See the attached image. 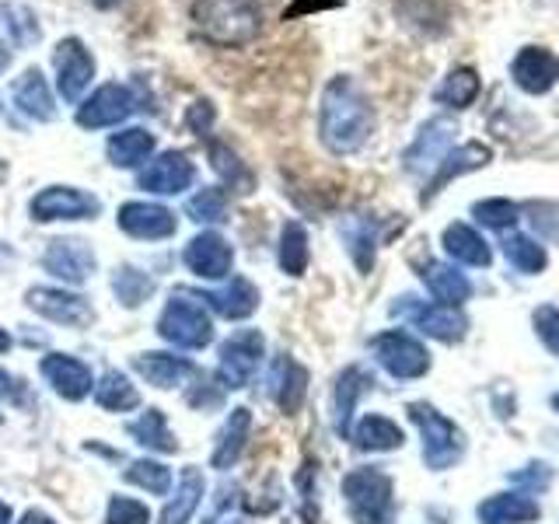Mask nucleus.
Segmentation results:
<instances>
[{
    "label": "nucleus",
    "instance_id": "28",
    "mask_svg": "<svg viewBox=\"0 0 559 524\" xmlns=\"http://www.w3.org/2000/svg\"><path fill=\"white\" fill-rule=\"evenodd\" d=\"M486 162H489V147H486V144H465V147L448 151V157H444V162L437 165V171L430 175V186H427V196H424V200H430L433 192H441L444 182L459 179V175H465V171H476V168H483Z\"/></svg>",
    "mask_w": 559,
    "mask_h": 524
},
{
    "label": "nucleus",
    "instance_id": "16",
    "mask_svg": "<svg viewBox=\"0 0 559 524\" xmlns=\"http://www.w3.org/2000/svg\"><path fill=\"white\" fill-rule=\"evenodd\" d=\"M409 305H395L399 314H409V322L424 332L430 340H441V343H459L465 332H468V319L462 314V308H451V305H416L413 297H406Z\"/></svg>",
    "mask_w": 559,
    "mask_h": 524
},
{
    "label": "nucleus",
    "instance_id": "19",
    "mask_svg": "<svg viewBox=\"0 0 559 524\" xmlns=\"http://www.w3.org/2000/svg\"><path fill=\"white\" fill-rule=\"evenodd\" d=\"M39 371L49 381V389L57 392V395H63V398H70V402L87 398V395H92V389H95V378H92V371H87V364L67 357V354L43 357Z\"/></svg>",
    "mask_w": 559,
    "mask_h": 524
},
{
    "label": "nucleus",
    "instance_id": "22",
    "mask_svg": "<svg viewBox=\"0 0 559 524\" xmlns=\"http://www.w3.org/2000/svg\"><path fill=\"white\" fill-rule=\"evenodd\" d=\"M197 297L206 308H214L217 314H224V319H231V322L249 319V314H255V308H259V290L252 279H245V276H235L231 284L217 294H197Z\"/></svg>",
    "mask_w": 559,
    "mask_h": 524
},
{
    "label": "nucleus",
    "instance_id": "3",
    "mask_svg": "<svg viewBox=\"0 0 559 524\" xmlns=\"http://www.w3.org/2000/svg\"><path fill=\"white\" fill-rule=\"evenodd\" d=\"M343 497L354 524H389L395 511V486L389 472L374 465L354 468L343 479Z\"/></svg>",
    "mask_w": 559,
    "mask_h": 524
},
{
    "label": "nucleus",
    "instance_id": "14",
    "mask_svg": "<svg viewBox=\"0 0 559 524\" xmlns=\"http://www.w3.org/2000/svg\"><path fill=\"white\" fill-rule=\"evenodd\" d=\"M119 231L140 238V241H162L171 238L175 227H179V217L171 214L168 206L162 203H147V200H133V203H122L119 206Z\"/></svg>",
    "mask_w": 559,
    "mask_h": 524
},
{
    "label": "nucleus",
    "instance_id": "24",
    "mask_svg": "<svg viewBox=\"0 0 559 524\" xmlns=\"http://www.w3.org/2000/svg\"><path fill=\"white\" fill-rule=\"evenodd\" d=\"M367 384H371V378H367V371H360V367H346L336 378V389H332V424H336L343 437H349V416H354Z\"/></svg>",
    "mask_w": 559,
    "mask_h": 524
},
{
    "label": "nucleus",
    "instance_id": "1",
    "mask_svg": "<svg viewBox=\"0 0 559 524\" xmlns=\"http://www.w3.org/2000/svg\"><path fill=\"white\" fill-rule=\"evenodd\" d=\"M374 133V105L364 87L340 74L325 84L319 105V136L332 154H357Z\"/></svg>",
    "mask_w": 559,
    "mask_h": 524
},
{
    "label": "nucleus",
    "instance_id": "48",
    "mask_svg": "<svg viewBox=\"0 0 559 524\" xmlns=\"http://www.w3.org/2000/svg\"><path fill=\"white\" fill-rule=\"evenodd\" d=\"M0 398L14 402V406H25V402H28L25 381H22V378H14V374H8L4 367H0Z\"/></svg>",
    "mask_w": 559,
    "mask_h": 524
},
{
    "label": "nucleus",
    "instance_id": "17",
    "mask_svg": "<svg viewBox=\"0 0 559 524\" xmlns=\"http://www.w3.org/2000/svg\"><path fill=\"white\" fill-rule=\"evenodd\" d=\"M511 78L524 95H546L559 84V57L546 46H524L511 63Z\"/></svg>",
    "mask_w": 559,
    "mask_h": 524
},
{
    "label": "nucleus",
    "instance_id": "36",
    "mask_svg": "<svg viewBox=\"0 0 559 524\" xmlns=\"http://www.w3.org/2000/svg\"><path fill=\"white\" fill-rule=\"evenodd\" d=\"M95 402L102 409H109V413H130L140 406V392L130 384L127 374H119V371H109V374H102V381L95 384Z\"/></svg>",
    "mask_w": 559,
    "mask_h": 524
},
{
    "label": "nucleus",
    "instance_id": "58",
    "mask_svg": "<svg viewBox=\"0 0 559 524\" xmlns=\"http://www.w3.org/2000/svg\"><path fill=\"white\" fill-rule=\"evenodd\" d=\"M0 424H4V416H0Z\"/></svg>",
    "mask_w": 559,
    "mask_h": 524
},
{
    "label": "nucleus",
    "instance_id": "39",
    "mask_svg": "<svg viewBox=\"0 0 559 524\" xmlns=\"http://www.w3.org/2000/svg\"><path fill=\"white\" fill-rule=\"evenodd\" d=\"M112 290L127 308H140L154 294V279L136 266H119L112 273Z\"/></svg>",
    "mask_w": 559,
    "mask_h": 524
},
{
    "label": "nucleus",
    "instance_id": "29",
    "mask_svg": "<svg viewBox=\"0 0 559 524\" xmlns=\"http://www.w3.org/2000/svg\"><path fill=\"white\" fill-rule=\"evenodd\" d=\"M249 427H252V413L249 409H231L224 430L217 433V441H214V454H210L214 468H235V462L241 458V451H245Z\"/></svg>",
    "mask_w": 559,
    "mask_h": 524
},
{
    "label": "nucleus",
    "instance_id": "56",
    "mask_svg": "<svg viewBox=\"0 0 559 524\" xmlns=\"http://www.w3.org/2000/svg\"><path fill=\"white\" fill-rule=\"evenodd\" d=\"M552 409H556V413H559V392H556V395H552Z\"/></svg>",
    "mask_w": 559,
    "mask_h": 524
},
{
    "label": "nucleus",
    "instance_id": "27",
    "mask_svg": "<svg viewBox=\"0 0 559 524\" xmlns=\"http://www.w3.org/2000/svg\"><path fill=\"white\" fill-rule=\"evenodd\" d=\"M424 284L437 297V305H451V308L465 305L468 294H472L468 276L462 270L448 266V262H427V266H424Z\"/></svg>",
    "mask_w": 559,
    "mask_h": 524
},
{
    "label": "nucleus",
    "instance_id": "15",
    "mask_svg": "<svg viewBox=\"0 0 559 524\" xmlns=\"http://www.w3.org/2000/svg\"><path fill=\"white\" fill-rule=\"evenodd\" d=\"M182 262H186V270L200 279H224L235 266V249L217 231H200L182 249Z\"/></svg>",
    "mask_w": 559,
    "mask_h": 524
},
{
    "label": "nucleus",
    "instance_id": "9",
    "mask_svg": "<svg viewBox=\"0 0 559 524\" xmlns=\"http://www.w3.org/2000/svg\"><path fill=\"white\" fill-rule=\"evenodd\" d=\"M32 217L46 224V221H92L102 214L98 196H92L87 189L78 186H49L32 196Z\"/></svg>",
    "mask_w": 559,
    "mask_h": 524
},
{
    "label": "nucleus",
    "instance_id": "10",
    "mask_svg": "<svg viewBox=\"0 0 559 524\" xmlns=\"http://www.w3.org/2000/svg\"><path fill=\"white\" fill-rule=\"evenodd\" d=\"M454 133H459V127L448 119V116H433L427 119L424 127L416 130L413 144L406 147V154H402V162H406V171L409 175H433L437 165L444 162L451 144H454Z\"/></svg>",
    "mask_w": 559,
    "mask_h": 524
},
{
    "label": "nucleus",
    "instance_id": "45",
    "mask_svg": "<svg viewBox=\"0 0 559 524\" xmlns=\"http://www.w3.org/2000/svg\"><path fill=\"white\" fill-rule=\"evenodd\" d=\"M535 332H538V340L546 343L549 354L559 357V308L556 305H542L535 311Z\"/></svg>",
    "mask_w": 559,
    "mask_h": 524
},
{
    "label": "nucleus",
    "instance_id": "57",
    "mask_svg": "<svg viewBox=\"0 0 559 524\" xmlns=\"http://www.w3.org/2000/svg\"><path fill=\"white\" fill-rule=\"evenodd\" d=\"M0 175H4V165H0Z\"/></svg>",
    "mask_w": 559,
    "mask_h": 524
},
{
    "label": "nucleus",
    "instance_id": "43",
    "mask_svg": "<svg viewBox=\"0 0 559 524\" xmlns=\"http://www.w3.org/2000/svg\"><path fill=\"white\" fill-rule=\"evenodd\" d=\"M210 165H214V171L221 175V182H227V186H238L241 179L252 186L249 171H245V165H241V157H238L231 147H224V144H210Z\"/></svg>",
    "mask_w": 559,
    "mask_h": 524
},
{
    "label": "nucleus",
    "instance_id": "12",
    "mask_svg": "<svg viewBox=\"0 0 559 524\" xmlns=\"http://www.w3.org/2000/svg\"><path fill=\"white\" fill-rule=\"evenodd\" d=\"M25 301L35 314H43L46 322L57 325H74V329H87L95 322L92 305L84 301L74 290H60V287H32L25 294Z\"/></svg>",
    "mask_w": 559,
    "mask_h": 524
},
{
    "label": "nucleus",
    "instance_id": "4",
    "mask_svg": "<svg viewBox=\"0 0 559 524\" xmlns=\"http://www.w3.org/2000/svg\"><path fill=\"white\" fill-rule=\"evenodd\" d=\"M157 332H162L171 346L203 349L214 340V319H210V311L200 297L186 290V294H175L165 305L162 319H157Z\"/></svg>",
    "mask_w": 559,
    "mask_h": 524
},
{
    "label": "nucleus",
    "instance_id": "52",
    "mask_svg": "<svg viewBox=\"0 0 559 524\" xmlns=\"http://www.w3.org/2000/svg\"><path fill=\"white\" fill-rule=\"evenodd\" d=\"M87 4H95V8H102V11H109V8H119L122 0H87Z\"/></svg>",
    "mask_w": 559,
    "mask_h": 524
},
{
    "label": "nucleus",
    "instance_id": "13",
    "mask_svg": "<svg viewBox=\"0 0 559 524\" xmlns=\"http://www.w3.org/2000/svg\"><path fill=\"white\" fill-rule=\"evenodd\" d=\"M192 182H197V165H192V157L182 151L157 154L136 179V186L144 192H154V196H179Z\"/></svg>",
    "mask_w": 559,
    "mask_h": 524
},
{
    "label": "nucleus",
    "instance_id": "41",
    "mask_svg": "<svg viewBox=\"0 0 559 524\" xmlns=\"http://www.w3.org/2000/svg\"><path fill=\"white\" fill-rule=\"evenodd\" d=\"M186 214L189 221H197V224H224L227 221V196H224V189H200L197 196H192L186 203Z\"/></svg>",
    "mask_w": 559,
    "mask_h": 524
},
{
    "label": "nucleus",
    "instance_id": "44",
    "mask_svg": "<svg viewBox=\"0 0 559 524\" xmlns=\"http://www.w3.org/2000/svg\"><path fill=\"white\" fill-rule=\"evenodd\" d=\"M105 524H151V511L133 497H112Z\"/></svg>",
    "mask_w": 559,
    "mask_h": 524
},
{
    "label": "nucleus",
    "instance_id": "31",
    "mask_svg": "<svg viewBox=\"0 0 559 524\" xmlns=\"http://www.w3.org/2000/svg\"><path fill=\"white\" fill-rule=\"evenodd\" d=\"M200 500H203V472L200 468H186L182 479H179V489H175V497L168 500V507L162 511V521H157V524H189L192 514H197Z\"/></svg>",
    "mask_w": 559,
    "mask_h": 524
},
{
    "label": "nucleus",
    "instance_id": "11",
    "mask_svg": "<svg viewBox=\"0 0 559 524\" xmlns=\"http://www.w3.org/2000/svg\"><path fill=\"white\" fill-rule=\"evenodd\" d=\"M266 357V340L259 329H241L221 346V384L224 389H245Z\"/></svg>",
    "mask_w": 559,
    "mask_h": 524
},
{
    "label": "nucleus",
    "instance_id": "26",
    "mask_svg": "<svg viewBox=\"0 0 559 524\" xmlns=\"http://www.w3.org/2000/svg\"><path fill=\"white\" fill-rule=\"evenodd\" d=\"M538 503L528 493H497L479 507L483 524H528L538 521Z\"/></svg>",
    "mask_w": 559,
    "mask_h": 524
},
{
    "label": "nucleus",
    "instance_id": "54",
    "mask_svg": "<svg viewBox=\"0 0 559 524\" xmlns=\"http://www.w3.org/2000/svg\"><path fill=\"white\" fill-rule=\"evenodd\" d=\"M4 349H11V336L4 329H0V354H4Z\"/></svg>",
    "mask_w": 559,
    "mask_h": 524
},
{
    "label": "nucleus",
    "instance_id": "34",
    "mask_svg": "<svg viewBox=\"0 0 559 524\" xmlns=\"http://www.w3.org/2000/svg\"><path fill=\"white\" fill-rule=\"evenodd\" d=\"M343 238H346L349 255H354V262H357V270L371 273L374 252H378V224L371 217H354V221L343 224Z\"/></svg>",
    "mask_w": 559,
    "mask_h": 524
},
{
    "label": "nucleus",
    "instance_id": "20",
    "mask_svg": "<svg viewBox=\"0 0 559 524\" xmlns=\"http://www.w3.org/2000/svg\"><path fill=\"white\" fill-rule=\"evenodd\" d=\"M11 98L17 105V112H25L35 122H52L57 119V102H52V87L39 67L22 70V78H14Z\"/></svg>",
    "mask_w": 559,
    "mask_h": 524
},
{
    "label": "nucleus",
    "instance_id": "2",
    "mask_svg": "<svg viewBox=\"0 0 559 524\" xmlns=\"http://www.w3.org/2000/svg\"><path fill=\"white\" fill-rule=\"evenodd\" d=\"M189 17L200 39L221 49H245L262 32L259 0H192Z\"/></svg>",
    "mask_w": 559,
    "mask_h": 524
},
{
    "label": "nucleus",
    "instance_id": "30",
    "mask_svg": "<svg viewBox=\"0 0 559 524\" xmlns=\"http://www.w3.org/2000/svg\"><path fill=\"white\" fill-rule=\"evenodd\" d=\"M136 374L147 378L157 389H179V384L192 374V364L186 357H175V354H140L133 360Z\"/></svg>",
    "mask_w": 559,
    "mask_h": 524
},
{
    "label": "nucleus",
    "instance_id": "8",
    "mask_svg": "<svg viewBox=\"0 0 559 524\" xmlns=\"http://www.w3.org/2000/svg\"><path fill=\"white\" fill-rule=\"evenodd\" d=\"M52 74H57V92L63 102H81L95 81V57L81 39L67 35L52 49Z\"/></svg>",
    "mask_w": 559,
    "mask_h": 524
},
{
    "label": "nucleus",
    "instance_id": "25",
    "mask_svg": "<svg viewBox=\"0 0 559 524\" xmlns=\"http://www.w3.org/2000/svg\"><path fill=\"white\" fill-rule=\"evenodd\" d=\"M105 154H109V162L116 168H140L144 162H151V154H154V133H147L144 127L119 130L109 136Z\"/></svg>",
    "mask_w": 559,
    "mask_h": 524
},
{
    "label": "nucleus",
    "instance_id": "21",
    "mask_svg": "<svg viewBox=\"0 0 559 524\" xmlns=\"http://www.w3.org/2000/svg\"><path fill=\"white\" fill-rule=\"evenodd\" d=\"M308 392V371L297 360H290L287 354H280L270 364V374H266V395L276 402L284 413H297V406L305 402Z\"/></svg>",
    "mask_w": 559,
    "mask_h": 524
},
{
    "label": "nucleus",
    "instance_id": "42",
    "mask_svg": "<svg viewBox=\"0 0 559 524\" xmlns=\"http://www.w3.org/2000/svg\"><path fill=\"white\" fill-rule=\"evenodd\" d=\"M472 217H476L483 227H493V231H511V227L521 221V210L511 203V200H479L476 206H472Z\"/></svg>",
    "mask_w": 559,
    "mask_h": 524
},
{
    "label": "nucleus",
    "instance_id": "7",
    "mask_svg": "<svg viewBox=\"0 0 559 524\" xmlns=\"http://www.w3.org/2000/svg\"><path fill=\"white\" fill-rule=\"evenodd\" d=\"M136 112V95L127 84H102L92 95L78 102V127L81 130H109Z\"/></svg>",
    "mask_w": 559,
    "mask_h": 524
},
{
    "label": "nucleus",
    "instance_id": "35",
    "mask_svg": "<svg viewBox=\"0 0 559 524\" xmlns=\"http://www.w3.org/2000/svg\"><path fill=\"white\" fill-rule=\"evenodd\" d=\"M130 437H133L136 444L151 448V451H165V454L179 451V441H175V433L168 430V419H165L162 409H147L140 419H133Z\"/></svg>",
    "mask_w": 559,
    "mask_h": 524
},
{
    "label": "nucleus",
    "instance_id": "47",
    "mask_svg": "<svg viewBox=\"0 0 559 524\" xmlns=\"http://www.w3.org/2000/svg\"><path fill=\"white\" fill-rule=\"evenodd\" d=\"M214 119H217V109H214V102H192L189 109H186V127L197 133V136H206L210 130H214Z\"/></svg>",
    "mask_w": 559,
    "mask_h": 524
},
{
    "label": "nucleus",
    "instance_id": "51",
    "mask_svg": "<svg viewBox=\"0 0 559 524\" xmlns=\"http://www.w3.org/2000/svg\"><path fill=\"white\" fill-rule=\"evenodd\" d=\"M8 67H11V49H8L4 43H0V74H4Z\"/></svg>",
    "mask_w": 559,
    "mask_h": 524
},
{
    "label": "nucleus",
    "instance_id": "49",
    "mask_svg": "<svg viewBox=\"0 0 559 524\" xmlns=\"http://www.w3.org/2000/svg\"><path fill=\"white\" fill-rule=\"evenodd\" d=\"M532 472H521V476H514L518 483H528L532 486V493H535V489H542V486H546L549 483V468L546 465H528Z\"/></svg>",
    "mask_w": 559,
    "mask_h": 524
},
{
    "label": "nucleus",
    "instance_id": "32",
    "mask_svg": "<svg viewBox=\"0 0 559 524\" xmlns=\"http://www.w3.org/2000/svg\"><path fill=\"white\" fill-rule=\"evenodd\" d=\"M483 92V81H479V70H472V67H454L451 74L441 81V87L433 92V98L448 105V109H468L472 102L479 98Z\"/></svg>",
    "mask_w": 559,
    "mask_h": 524
},
{
    "label": "nucleus",
    "instance_id": "6",
    "mask_svg": "<svg viewBox=\"0 0 559 524\" xmlns=\"http://www.w3.org/2000/svg\"><path fill=\"white\" fill-rule=\"evenodd\" d=\"M371 349H374L378 364L392 378L409 381V378H419V374L430 371L427 346L419 343L416 336H409V332H402V329H389V332H381V336H374Z\"/></svg>",
    "mask_w": 559,
    "mask_h": 524
},
{
    "label": "nucleus",
    "instance_id": "37",
    "mask_svg": "<svg viewBox=\"0 0 559 524\" xmlns=\"http://www.w3.org/2000/svg\"><path fill=\"white\" fill-rule=\"evenodd\" d=\"M308 259H311V249H308L305 224L287 221L284 231H280V270L287 276H301L308 270Z\"/></svg>",
    "mask_w": 559,
    "mask_h": 524
},
{
    "label": "nucleus",
    "instance_id": "46",
    "mask_svg": "<svg viewBox=\"0 0 559 524\" xmlns=\"http://www.w3.org/2000/svg\"><path fill=\"white\" fill-rule=\"evenodd\" d=\"M4 14H8V28H11V35L17 39V46H22V43H32L35 35H39V25L32 22L28 8H22V4H8Z\"/></svg>",
    "mask_w": 559,
    "mask_h": 524
},
{
    "label": "nucleus",
    "instance_id": "50",
    "mask_svg": "<svg viewBox=\"0 0 559 524\" xmlns=\"http://www.w3.org/2000/svg\"><path fill=\"white\" fill-rule=\"evenodd\" d=\"M17 524H57V521H52L46 511H25V514H22V521H17Z\"/></svg>",
    "mask_w": 559,
    "mask_h": 524
},
{
    "label": "nucleus",
    "instance_id": "40",
    "mask_svg": "<svg viewBox=\"0 0 559 524\" xmlns=\"http://www.w3.org/2000/svg\"><path fill=\"white\" fill-rule=\"evenodd\" d=\"M122 479H127L130 486H140V489H147V493L154 497H165L168 489H171V472L168 465L162 462H130L127 468H122Z\"/></svg>",
    "mask_w": 559,
    "mask_h": 524
},
{
    "label": "nucleus",
    "instance_id": "5",
    "mask_svg": "<svg viewBox=\"0 0 559 524\" xmlns=\"http://www.w3.org/2000/svg\"><path fill=\"white\" fill-rule=\"evenodd\" d=\"M409 419L419 430V441H424V458L430 468H451L459 465V458L465 454V433L451 424L448 416H441L427 402H413L409 406Z\"/></svg>",
    "mask_w": 559,
    "mask_h": 524
},
{
    "label": "nucleus",
    "instance_id": "18",
    "mask_svg": "<svg viewBox=\"0 0 559 524\" xmlns=\"http://www.w3.org/2000/svg\"><path fill=\"white\" fill-rule=\"evenodd\" d=\"M43 266L57 276V279H67V284H87L95 273V252L87 241H78V238H57L46 249L43 255Z\"/></svg>",
    "mask_w": 559,
    "mask_h": 524
},
{
    "label": "nucleus",
    "instance_id": "55",
    "mask_svg": "<svg viewBox=\"0 0 559 524\" xmlns=\"http://www.w3.org/2000/svg\"><path fill=\"white\" fill-rule=\"evenodd\" d=\"M217 524H252V521H245V517H227V521H217Z\"/></svg>",
    "mask_w": 559,
    "mask_h": 524
},
{
    "label": "nucleus",
    "instance_id": "33",
    "mask_svg": "<svg viewBox=\"0 0 559 524\" xmlns=\"http://www.w3.org/2000/svg\"><path fill=\"white\" fill-rule=\"evenodd\" d=\"M349 437L360 451H395L406 441L389 416H364L357 427H349Z\"/></svg>",
    "mask_w": 559,
    "mask_h": 524
},
{
    "label": "nucleus",
    "instance_id": "38",
    "mask_svg": "<svg viewBox=\"0 0 559 524\" xmlns=\"http://www.w3.org/2000/svg\"><path fill=\"white\" fill-rule=\"evenodd\" d=\"M503 255L521 273H542V270H546V262H549L546 249H542L532 235H507L503 238Z\"/></svg>",
    "mask_w": 559,
    "mask_h": 524
},
{
    "label": "nucleus",
    "instance_id": "23",
    "mask_svg": "<svg viewBox=\"0 0 559 524\" xmlns=\"http://www.w3.org/2000/svg\"><path fill=\"white\" fill-rule=\"evenodd\" d=\"M441 241H444V252H448L451 259L465 262V266H479V270H486L489 262H493V249H489L486 238L476 231V227H468V224H448V227H444V235H441Z\"/></svg>",
    "mask_w": 559,
    "mask_h": 524
},
{
    "label": "nucleus",
    "instance_id": "53",
    "mask_svg": "<svg viewBox=\"0 0 559 524\" xmlns=\"http://www.w3.org/2000/svg\"><path fill=\"white\" fill-rule=\"evenodd\" d=\"M0 524H11V511H8L4 500H0Z\"/></svg>",
    "mask_w": 559,
    "mask_h": 524
}]
</instances>
